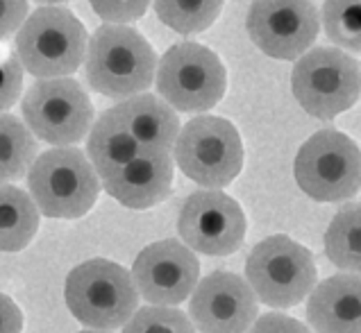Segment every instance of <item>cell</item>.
<instances>
[{
    "instance_id": "obj_1",
    "label": "cell",
    "mask_w": 361,
    "mask_h": 333,
    "mask_svg": "<svg viewBox=\"0 0 361 333\" xmlns=\"http://www.w3.org/2000/svg\"><path fill=\"white\" fill-rule=\"evenodd\" d=\"M157 64L152 46L128 25H100L89 39L87 82L100 96L114 100L139 96L152 84Z\"/></svg>"
},
{
    "instance_id": "obj_2",
    "label": "cell",
    "mask_w": 361,
    "mask_h": 333,
    "mask_svg": "<svg viewBox=\"0 0 361 333\" xmlns=\"http://www.w3.org/2000/svg\"><path fill=\"white\" fill-rule=\"evenodd\" d=\"M64 297L73 318L94 331L126 327L139 310L132 272L107 258H91L71 270Z\"/></svg>"
},
{
    "instance_id": "obj_3",
    "label": "cell",
    "mask_w": 361,
    "mask_h": 333,
    "mask_svg": "<svg viewBox=\"0 0 361 333\" xmlns=\"http://www.w3.org/2000/svg\"><path fill=\"white\" fill-rule=\"evenodd\" d=\"M89 37L66 7H39L16 32V57L39 80L68 77L87 59Z\"/></svg>"
},
{
    "instance_id": "obj_4",
    "label": "cell",
    "mask_w": 361,
    "mask_h": 333,
    "mask_svg": "<svg viewBox=\"0 0 361 333\" xmlns=\"http://www.w3.org/2000/svg\"><path fill=\"white\" fill-rule=\"evenodd\" d=\"M30 197L39 213L75 220L91 211L100 193V177L78 148H53L39 154L27 172Z\"/></svg>"
},
{
    "instance_id": "obj_5",
    "label": "cell",
    "mask_w": 361,
    "mask_h": 333,
    "mask_svg": "<svg viewBox=\"0 0 361 333\" xmlns=\"http://www.w3.org/2000/svg\"><path fill=\"white\" fill-rule=\"evenodd\" d=\"M318 270L314 254L288 236H268L245 261V281L262 304L291 308L312 295Z\"/></svg>"
},
{
    "instance_id": "obj_6",
    "label": "cell",
    "mask_w": 361,
    "mask_h": 333,
    "mask_svg": "<svg viewBox=\"0 0 361 333\" xmlns=\"http://www.w3.org/2000/svg\"><path fill=\"white\" fill-rule=\"evenodd\" d=\"M291 89L309 116L332 120L357 105L361 96V66L343 50L312 48L295 61Z\"/></svg>"
},
{
    "instance_id": "obj_7",
    "label": "cell",
    "mask_w": 361,
    "mask_h": 333,
    "mask_svg": "<svg viewBox=\"0 0 361 333\" xmlns=\"http://www.w3.org/2000/svg\"><path fill=\"white\" fill-rule=\"evenodd\" d=\"M173 159L180 170L207 191L232 184L243 168V143L239 130L221 116L191 118L180 130Z\"/></svg>"
},
{
    "instance_id": "obj_8",
    "label": "cell",
    "mask_w": 361,
    "mask_h": 333,
    "mask_svg": "<svg viewBox=\"0 0 361 333\" xmlns=\"http://www.w3.org/2000/svg\"><path fill=\"white\" fill-rule=\"evenodd\" d=\"M154 82L166 105L184 113H200L223 100L228 73L214 50L182 41L164 53Z\"/></svg>"
},
{
    "instance_id": "obj_9",
    "label": "cell",
    "mask_w": 361,
    "mask_h": 333,
    "mask_svg": "<svg viewBox=\"0 0 361 333\" xmlns=\"http://www.w3.org/2000/svg\"><path fill=\"white\" fill-rule=\"evenodd\" d=\"M295 182L316 202H343L361 191V150L336 130L309 137L295 154Z\"/></svg>"
},
{
    "instance_id": "obj_10",
    "label": "cell",
    "mask_w": 361,
    "mask_h": 333,
    "mask_svg": "<svg viewBox=\"0 0 361 333\" xmlns=\"http://www.w3.org/2000/svg\"><path fill=\"white\" fill-rule=\"evenodd\" d=\"M23 120L37 139L73 148L94 127V105L75 80H37L20 102Z\"/></svg>"
},
{
    "instance_id": "obj_11",
    "label": "cell",
    "mask_w": 361,
    "mask_h": 333,
    "mask_svg": "<svg viewBox=\"0 0 361 333\" xmlns=\"http://www.w3.org/2000/svg\"><path fill=\"white\" fill-rule=\"evenodd\" d=\"M245 27L264 55L300 59L321 32V14L312 0H252Z\"/></svg>"
},
{
    "instance_id": "obj_12",
    "label": "cell",
    "mask_w": 361,
    "mask_h": 333,
    "mask_svg": "<svg viewBox=\"0 0 361 333\" xmlns=\"http://www.w3.org/2000/svg\"><path fill=\"white\" fill-rule=\"evenodd\" d=\"M178 232L191 252L230 256L245 238V213L228 193L195 191L182 204Z\"/></svg>"
},
{
    "instance_id": "obj_13",
    "label": "cell",
    "mask_w": 361,
    "mask_h": 333,
    "mask_svg": "<svg viewBox=\"0 0 361 333\" xmlns=\"http://www.w3.org/2000/svg\"><path fill=\"white\" fill-rule=\"evenodd\" d=\"M132 279L139 297L150 306H178L200 284V263L180 241H157L134 258Z\"/></svg>"
},
{
    "instance_id": "obj_14",
    "label": "cell",
    "mask_w": 361,
    "mask_h": 333,
    "mask_svg": "<svg viewBox=\"0 0 361 333\" xmlns=\"http://www.w3.org/2000/svg\"><path fill=\"white\" fill-rule=\"evenodd\" d=\"M257 313L259 299L250 284L225 270L200 279L189 299V318L200 333H247Z\"/></svg>"
},
{
    "instance_id": "obj_15",
    "label": "cell",
    "mask_w": 361,
    "mask_h": 333,
    "mask_svg": "<svg viewBox=\"0 0 361 333\" xmlns=\"http://www.w3.org/2000/svg\"><path fill=\"white\" fill-rule=\"evenodd\" d=\"M118 204L128 209H150L171 195L173 189V157L166 150L141 148V152L118 172L102 182Z\"/></svg>"
},
{
    "instance_id": "obj_16",
    "label": "cell",
    "mask_w": 361,
    "mask_h": 333,
    "mask_svg": "<svg viewBox=\"0 0 361 333\" xmlns=\"http://www.w3.org/2000/svg\"><path fill=\"white\" fill-rule=\"evenodd\" d=\"M307 322L316 333H361V277L334 275L307 297Z\"/></svg>"
},
{
    "instance_id": "obj_17",
    "label": "cell",
    "mask_w": 361,
    "mask_h": 333,
    "mask_svg": "<svg viewBox=\"0 0 361 333\" xmlns=\"http://www.w3.org/2000/svg\"><path fill=\"white\" fill-rule=\"evenodd\" d=\"M114 116L123 122L141 148L166 150L175 148L180 137V118L171 105L152 93H139V96L123 100L121 105L111 107Z\"/></svg>"
},
{
    "instance_id": "obj_18",
    "label": "cell",
    "mask_w": 361,
    "mask_h": 333,
    "mask_svg": "<svg viewBox=\"0 0 361 333\" xmlns=\"http://www.w3.org/2000/svg\"><path fill=\"white\" fill-rule=\"evenodd\" d=\"M141 152L137 139L123 127V122L114 116V111L107 109L94 122L87 141V159L94 165V170L102 182L118 172L123 165L130 163Z\"/></svg>"
},
{
    "instance_id": "obj_19",
    "label": "cell",
    "mask_w": 361,
    "mask_h": 333,
    "mask_svg": "<svg viewBox=\"0 0 361 333\" xmlns=\"http://www.w3.org/2000/svg\"><path fill=\"white\" fill-rule=\"evenodd\" d=\"M39 229V209L25 191L0 184V252L25 249Z\"/></svg>"
},
{
    "instance_id": "obj_20",
    "label": "cell",
    "mask_w": 361,
    "mask_h": 333,
    "mask_svg": "<svg viewBox=\"0 0 361 333\" xmlns=\"http://www.w3.org/2000/svg\"><path fill=\"white\" fill-rule=\"evenodd\" d=\"M325 254L345 275L361 277V204L338 209L325 232Z\"/></svg>"
},
{
    "instance_id": "obj_21",
    "label": "cell",
    "mask_w": 361,
    "mask_h": 333,
    "mask_svg": "<svg viewBox=\"0 0 361 333\" xmlns=\"http://www.w3.org/2000/svg\"><path fill=\"white\" fill-rule=\"evenodd\" d=\"M37 161V139L12 113H0V184L25 177Z\"/></svg>"
},
{
    "instance_id": "obj_22",
    "label": "cell",
    "mask_w": 361,
    "mask_h": 333,
    "mask_svg": "<svg viewBox=\"0 0 361 333\" xmlns=\"http://www.w3.org/2000/svg\"><path fill=\"white\" fill-rule=\"evenodd\" d=\"M225 0H154V14L180 34H198L214 25Z\"/></svg>"
},
{
    "instance_id": "obj_23",
    "label": "cell",
    "mask_w": 361,
    "mask_h": 333,
    "mask_svg": "<svg viewBox=\"0 0 361 333\" xmlns=\"http://www.w3.org/2000/svg\"><path fill=\"white\" fill-rule=\"evenodd\" d=\"M321 23L332 44L361 53V0H325Z\"/></svg>"
},
{
    "instance_id": "obj_24",
    "label": "cell",
    "mask_w": 361,
    "mask_h": 333,
    "mask_svg": "<svg viewBox=\"0 0 361 333\" xmlns=\"http://www.w3.org/2000/svg\"><path fill=\"white\" fill-rule=\"evenodd\" d=\"M123 333H195V327L178 308L143 306L123 327Z\"/></svg>"
},
{
    "instance_id": "obj_25",
    "label": "cell",
    "mask_w": 361,
    "mask_h": 333,
    "mask_svg": "<svg viewBox=\"0 0 361 333\" xmlns=\"http://www.w3.org/2000/svg\"><path fill=\"white\" fill-rule=\"evenodd\" d=\"M23 64L20 59L0 48V113L14 107L23 91Z\"/></svg>"
},
{
    "instance_id": "obj_26",
    "label": "cell",
    "mask_w": 361,
    "mask_h": 333,
    "mask_svg": "<svg viewBox=\"0 0 361 333\" xmlns=\"http://www.w3.org/2000/svg\"><path fill=\"white\" fill-rule=\"evenodd\" d=\"M89 5L109 25H128L146 14L150 0H89Z\"/></svg>"
},
{
    "instance_id": "obj_27",
    "label": "cell",
    "mask_w": 361,
    "mask_h": 333,
    "mask_svg": "<svg viewBox=\"0 0 361 333\" xmlns=\"http://www.w3.org/2000/svg\"><path fill=\"white\" fill-rule=\"evenodd\" d=\"M30 16L27 0H0V41L18 32Z\"/></svg>"
},
{
    "instance_id": "obj_28",
    "label": "cell",
    "mask_w": 361,
    "mask_h": 333,
    "mask_svg": "<svg viewBox=\"0 0 361 333\" xmlns=\"http://www.w3.org/2000/svg\"><path fill=\"white\" fill-rule=\"evenodd\" d=\"M247 333H312L300 320L284 313H266L255 322Z\"/></svg>"
},
{
    "instance_id": "obj_29",
    "label": "cell",
    "mask_w": 361,
    "mask_h": 333,
    "mask_svg": "<svg viewBox=\"0 0 361 333\" xmlns=\"http://www.w3.org/2000/svg\"><path fill=\"white\" fill-rule=\"evenodd\" d=\"M23 331V313L7 295L0 293V333H20Z\"/></svg>"
},
{
    "instance_id": "obj_30",
    "label": "cell",
    "mask_w": 361,
    "mask_h": 333,
    "mask_svg": "<svg viewBox=\"0 0 361 333\" xmlns=\"http://www.w3.org/2000/svg\"><path fill=\"white\" fill-rule=\"evenodd\" d=\"M35 3L44 5V7H55L57 3H66V0H35Z\"/></svg>"
},
{
    "instance_id": "obj_31",
    "label": "cell",
    "mask_w": 361,
    "mask_h": 333,
    "mask_svg": "<svg viewBox=\"0 0 361 333\" xmlns=\"http://www.w3.org/2000/svg\"><path fill=\"white\" fill-rule=\"evenodd\" d=\"M80 333H109V331H94L91 329V331H80Z\"/></svg>"
}]
</instances>
